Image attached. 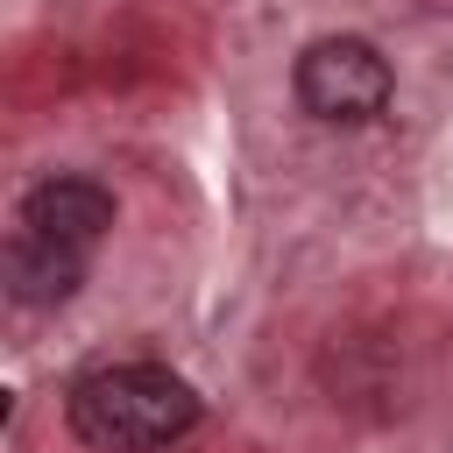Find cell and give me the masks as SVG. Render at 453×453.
<instances>
[{
	"label": "cell",
	"mask_w": 453,
	"mask_h": 453,
	"mask_svg": "<svg viewBox=\"0 0 453 453\" xmlns=\"http://www.w3.org/2000/svg\"><path fill=\"white\" fill-rule=\"evenodd\" d=\"M64 418L99 453H156L198 425V389L156 361H113V368H85L64 389Z\"/></svg>",
	"instance_id": "6da1fadb"
},
{
	"label": "cell",
	"mask_w": 453,
	"mask_h": 453,
	"mask_svg": "<svg viewBox=\"0 0 453 453\" xmlns=\"http://www.w3.org/2000/svg\"><path fill=\"white\" fill-rule=\"evenodd\" d=\"M290 85H297V106L311 120H326V127H368L396 99V71H389V57L368 35H319V42H304Z\"/></svg>",
	"instance_id": "7a4b0ae2"
},
{
	"label": "cell",
	"mask_w": 453,
	"mask_h": 453,
	"mask_svg": "<svg viewBox=\"0 0 453 453\" xmlns=\"http://www.w3.org/2000/svg\"><path fill=\"white\" fill-rule=\"evenodd\" d=\"M21 226L42 234V241H64V248H99L113 234V191L99 177H42L21 191Z\"/></svg>",
	"instance_id": "3957f363"
},
{
	"label": "cell",
	"mask_w": 453,
	"mask_h": 453,
	"mask_svg": "<svg viewBox=\"0 0 453 453\" xmlns=\"http://www.w3.org/2000/svg\"><path fill=\"white\" fill-rule=\"evenodd\" d=\"M85 269H92V255H85V248L42 241V234H28V226H14V234H7V248H0V276H7V297H14L21 311L71 304V297H78V283H85Z\"/></svg>",
	"instance_id": "277c9868"
}]
</instances>
